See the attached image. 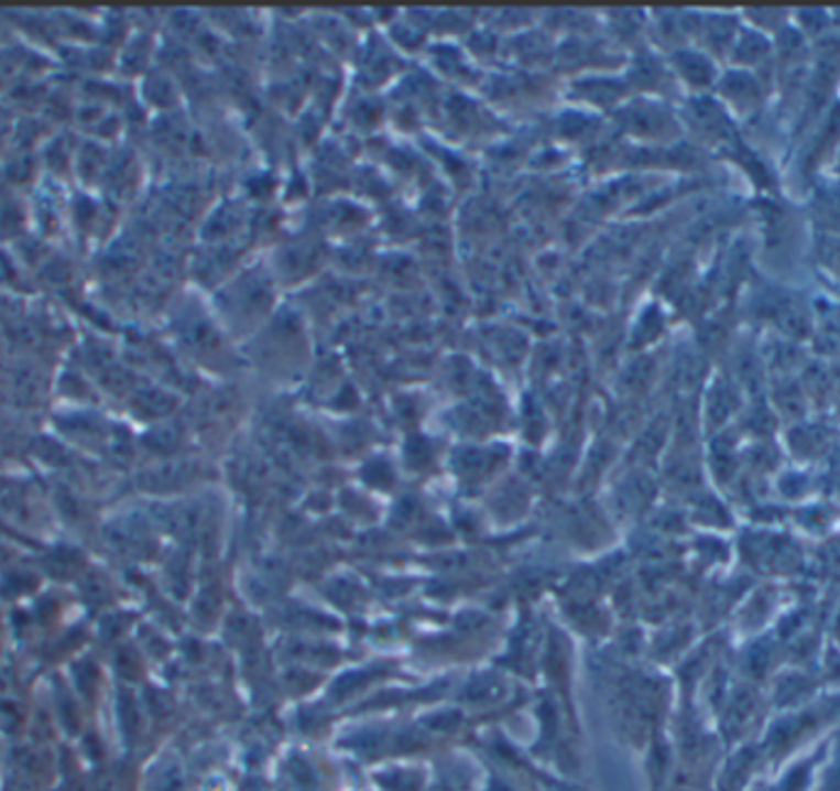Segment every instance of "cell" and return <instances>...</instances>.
<instances>
[{
  "instance_id": "1",
  "label": "cell",
  "mask_w": 840,
  "mask_h": 791,
  "mask_svg": "<svg viewBox=\"0 0 840 791\" xmlns=\"http://www.w3.org/2000/svg\"><path fill=\"white\" fill-rule=\"evenodd\" d=\"M15 396H18V399L20 401H25V403H30V401H35L37 399V396H40V377H37V371H33V369H25V371H20V373H15Z\"/></svg>"
},
{
  "instance_id": "2",
  "label": "cell",
  "mask_w": 840,
  "mask_h": 791,
  "mask_svg": "<svg viewBox=\"0 0 840 791\" xmlns=\"http://www.w3.org/2000/svg\"><path fill=\"white\" fill-rule=\"evenodd\" d=\"M30 587H33V578H30V575H8L3 583V593L18 595V593L30 590Z\"/></svg>"
},
{
  "instance_id": "3",
  "label": "cell",
  "mask_w": 840,
  "mask_h": 791,
  "mask_svg": "<svg viewBox=\"0 0 840 791\" xmlns=\"http://www.w3.org/2000/svg\"><path fill=\"white\" fill-rule=\"evenodd\" d=\"M94 593V597H97V600H99V597H103L106 595V585L99 581V578H89L87 583H84V593Z\"/></svg>"
}]
</instances>
